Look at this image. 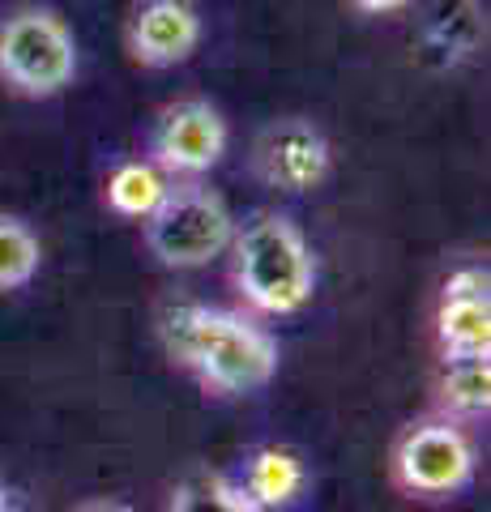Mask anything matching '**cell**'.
I'll list each match as a JSON object with an SVG mask.
<instances>
[{"mask_svg": "<svg viewBox=\"0 0 491 512\" xmlns=\"http://www.w3.org/2000/svg\"><path fill=\"white\" fill-rule=\"evenodd\" d=\"M163 342L205 389L227 397L257 393L278 376V342L244 312L180 303L163 316Z\"/></svg>", "mask_w": 491, "mask_h": 512, "instance_id": "obj_1", "label": "cell"}, {"mask_svg": "<svg viewBox=\"0 0 491 512\" xmlns=\"http://www.w3.org/2000/svg\"><path fill=\"white\" fill-rule=\"evenodd\" d=\"M235 286L252 312L295 316L316 291V256L304 231L282 214H257L235 231Z\"/></svg>", "mask_w": 491, "mask_h": 512, "instance_id": "obj_2", "label": "cell"}, {"mask_svg": "<svg viewBox=\"0 0 491 512\" xmlns=\"http://www.w3.org/2000/svg\"><path fill=\"white\" fill-rule=\"evenodd\" d=\"M235 218L227 201L205 184H176L146 218V244L167 269H205L235 244Z\"/></svg>", "mask_w": 491, "mask_h": 512, "instance_id": "obj_3", "label": "cell"}, {"mask_svg": "<svg viewBox=\"0 0 491 512\" xmlns=\"http://www.w3.org/2000/svg\"><path fill=\"white\" fill-rule=\"evenodd\" d=\"M77 77V39L52 9H18L0 26V82L26 99H52Z\"/></svg>", "mask_w": 491, "mask_h": 512, "instance_id": "obj_4", "label": "cell"}, {"mask_svg": "<svg viewBox=\"0 0 491 512\" xmlns=\"http://www.w3.org/2000/svg\"><path fill=\"white\" fill-rule=\"evenodd\" d=\"M389 466L393 483L415 500H453L474 483L479 453H474V440L445 414V419L410 423L393 444Z\"/></svg>", "mask_w": 491, "mask_h": 512, "instance_id": "obj_5", "label": "cell"}, {"mask_svg": "<svg viewBox=\"0 0 491 512\" xmlns=\"http://www.w3.org/2000/svg\"><path fill=\"white\" fill-rule=\"evenodd\" d=\"M227 154V120L223 111L205 99H180L163 107L150 133V163L163 175H197L214 171Z\"/></svg>", "mask_w": 491, "mask_h": 512, "instance_id": "obj_6", "label": "cell"}, {"mask_svg": "<svg viewBox=\"0 0 491 512\" xmlns=\"http://www.w3.org/2000/svg\"><path fill=\"white\" fill-rule=\"evenodd\" d=\"M436 346L445 359H491V274L483 265L457 269L440 286Z\"/></svg>", "mask_w": 491, "mask_h": 512, "instance_id": "obj_7", "label": "cell"}, {"mask_svg": "<svg viewBox=\"0 0 491 512\" xmlns=\"http://www.w3.org/2000/svg\"><path fill=\"white\" fill-rule=\"evenodd\" d=\"M334 150H329L325 133L304 116L269 124L257 141V171L265 184L282 192H312L325 184Z\"/></svg>", "mask_w": 491, "mask_h": 512, "instance_id": "obj_8", "label": "cell"}, {"mask_svg": "<svg viewBox=\"0 0 491 512\" xmlns=\"http://www.w3.org/2000/svg\"><path fill=\"white\" fill-rule=\"evenodd\" d=\"M201 43V18L188 0H141L129 18V52L146 69L184 64Z\"/></svg>", "mask_w": 491, "mask_h": 512, "instance_id": "obj_9", "label": "cell"}, {"mask_svg": "<svg viewBox=\"0 0 491 512\" xmlns=\"http://www.w3.org/2000/svg\"><path fill=\"white\" fill-rule=\"evenodd\" d=\"M240 487L248 491V500L261 504L265 512L269 508H291L308 487L304 457L291 453V448H282V444H265L248 457Z\"/></svg>", "mask_w": 491, "mask_h": 512, "instance_id": "obj_10", "label": "cell"}, {"mask_svg": "<svg viewBox=\"0 0 491 512\" xmlns=\"http://www.w3.org/2000/svg\"><path fill=\"white\" fill-rule=\"evenodd\" d=\"M483 39H487V22L479 0H436L432 13H427L423 43L445 64L470 60L483 47Z\"/></svg>", "mask_w": 491, "mask_h": 512, "instance_id": "obj_11", "label": "cell"}, {"mask_svg": "<svg viewBox=\"0 0 491 512\" xmlns=\"http://www.w3.org/2000/svg\"><path fill=\"white\" fill-rule=\"evenodd\" d=\"M167 188H171V175L158 171L150 158H129V163H120L107 175V205L120 218L146 222L158 210V201L167 197Z\"/></svg>", "mask_w": 491, "mask_h": 512, "instance_id": "obj_12", "label": "cell"}, {"mask_svg": "<svg viewBox=\"0 0 491 512\" xmlns=\"http://www.w3.org/2000/svg\"><path fill=\"white\" fill-rule=\"evenodd\" d=\"M436 393L453 419H483L491 410V359H445Z\"/></svg>", "mask_w": 491, "mask_h": 512, "instance_id": "obj_13", "label": "cell"}, {"mask_svg": "<svg viewBox=\"0 0 491 512\" xmlns=\"http://www.w3.org/2000/svg\"><path fill=\"white\" fill-rule=\"evenodd\" d=\"M167 512H265V508L252 504L248 491L223 474H193L171 491Z\"/></svg>", "mask_w": 491, "mask_h": 512, "instance_id": "obj_14", "label": "cell"}, {"mask_svg": "<svg viewBox=\"0 0 491 512\" xmlns=\"http://www.w3.org/2000/svg\"><path fill=\"white\" fill-rule=\"evenodd\" d=\"M39 265H43L39 235L22 218L0 214V291H22L26 282H35Z\"/></svg>", "mask_w": 491, "mask_h": 512, "instance_id": "obj_15", "label": "cell"}, {"mask_svg": "<svg viewBox=\"0 0 491 512\" xmlns=\"http://www.w3.org/2000/svg\"><path fill=\"white\" fill-rule=\"evenodd\" d=\"M351 5H355L359 13H372V18H389V13L410 9L415 0H351Z\"/></svg>", "mask_w": 491, "mask_h": 512, "instance_id": "obj_16", "label": "cell"}, {"mask_svg": "<svg viewBox=\"0 0 491 512\" xmlns=\"http://www.w3.org/2000/svg\"><path fill=\"white\" fill-rule=\"evenodd\" d=\"M86 512H129V508H120V504H94V508H86Z\"/></svg>", "mask_w": 491, "mask_h": 512, "instance_id": "obj_17", "label": "cell"}, {"mask_svg": "<svg viewBox=\"0 0 491 512\" xmlns=\"http://www.w3.org/2000/svg\"><path fill=\"white\" fill-rule=\"evenodd\" d=\"M0 512H13V508H9V495H5V487H0Z\"/></svg>", "mask_w": 491, "mask_h": 512, "instance_id": "obj_18", "label": "cell"}]
</instances>
